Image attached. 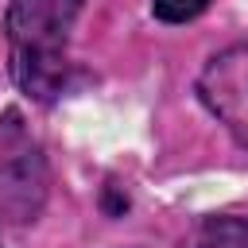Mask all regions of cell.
Instances as JSON below:
<instances>
[{
    "mask_svg": "<svg viewBox=\"0 0 248 248\" xmlns=\"http://www.w3.org/2000/svg\"><path fill=\"white\" fill-rule=\"evenodd\" d=\"M81 0H12L8 4V62L16 85L31 101H54L70 70V31Z\"/></svg>",
    "mask_w": 248,
    "mask_h": 248,
    "instance_id": "1",
    "label": "cell"
},
{
    "mask_svg": "<svg viewBox=\"0 0 248 248\" xmlns=\"http://www.w3.org/2000/svg\"><path fill=\"white\" fill-rule=\"evenodd\" d=\"M198 101L236 143L248 147V43L225 46L202 66Z\"/></svg>",
    "mask_w": 248,
    "mask_h": 248,
    "instance_id": "2",
    "label": "cell"
},
{
    "mask_svg": "<svg viewBox=\"0 0 248 248\" xmlns=\"http://www.w3.org/2000/svg\"><path fill=\"white\" fill-rule=\"evenodd\" d=\"M16 155L19 159H8L0 167V194H4V205L16 213V221H27L43 202V159L31 147Z\"/></svg>",
    "mask_w": 248,
    "mask_h": 248,
    "instance_id": "3",
    "label": "cell"
},
{
    "mask_svg": "<svg viewBox=\"0 0 248 248\" xmlns=\"http://www.w3.org/2000/svg\"><path fill=\"white\" fill-rule=\"evenodd\" d=\"M194 248H248V225L240 217H209Z\"/></svg>",
    "mask_w": 248,
    "mask_h": 248,
    "instance_id": "4",
    "label": "cell"
},
{
    "mask_svg": "<svg viewBox=\"0 0 248 248\" xmlns=\"http://www.w3.org/2000/svg\"><path fill=\"white\" fill-rule=\"evenodd\" d=\"M205 8H209V0H151L155 19H163V23H190Z\"/></svg>",
    "mask_w": 248,
    "mask_h": 248,
    "instance_id": "5",
    "label": "cell"
}]
</instances>
